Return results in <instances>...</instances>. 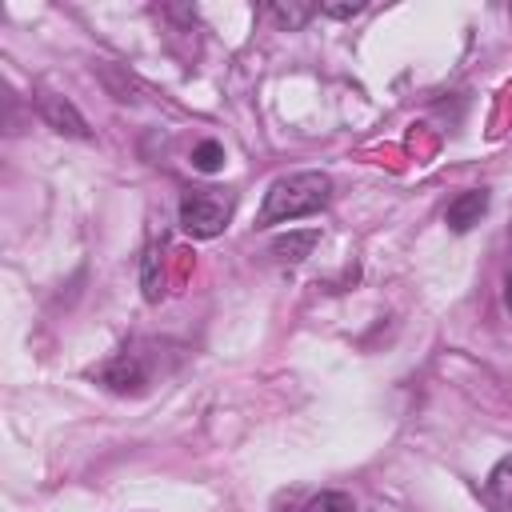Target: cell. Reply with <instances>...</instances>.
I'll use <instances>...</instances> for the list:
<instances>
[{"instance_id":"277c9868","label":"cell","mask_w":512,"mask_h":512,"mask_svg":"<svg viewBox=\"0 0 512 512\" xmlns=\"http://www.w3.org/2000/svg\"><path fill=\"white\" fill-rule=\"evenodd\" d=\"M40 116H44L56 132L76 136V140H88V124H84V116H80L64 96H40Z\"/></svg>"},{"instance_id":"ba28073f","label":"cell","mask_w":512,"mask_h":512,"mask_svg":"<svg viewBox=\"0 0 512 512\" xmlns=\"http://www.w3.org/2000/svg\"><path fill=\"white\" fill-rule=\"evenodd\" d=\"M320 8L316 4H300V0H276V4H268V16L280 24V28H288V32H296V28H304L312 16H316Z\"/></svg>"},{"instance_id":"7a4b0ae2","label":"cell","mask_w":512,"mask_h":512,"mask_svg":"<svg viewBox=\"0 0 512 512\" xmlns=\"http://www.w3.org/2000/svg\"><path fill=\"white\" fill-rule=\"evenodd\" d=\"M232 208H236V200L228 188H192L180 200V228L196 240H212L228 228Z\"/></svg>"},{"instance_id":"5b68a950","label":"cell","mask_w":512,"mask_h":512,"mask_svg":"<svg viewBox=\"0 0 512 512\" xmlns=\"http://www.w3.org/2000/svg\"><path fill=\"white\" fill-rule=\"evenodd\" d=\"M484 212H488V192H484V188H472V192H460V196L448 204L444 220H448L452 232H468L472 224H480Z\"/></svg>"},{"instance_id":"4fadbf2b","label":"cell","mask_w":512,"mask_h":512,"mask_svg":"<svg viewBox=\"0 0 512 512\" xmlns=\"http://www.w3.org/2000/svg\"><path fill=\"white\" fill-rule=\"evenodd\" d=\"M508 240H512V228H508Z\"/></svg>"},{"instance_id":"3957f363","label":"cell","mask_w":512,"mask_h":512,"mask_svg":"<svg viewBox=\"0 0 512 512\" xmlns=\"http://www.w3.org/2000/svg\"><path fill=\"white\" fill-rule=\"evenodd\" d=\"M100 384L112 388V392H140L148 384V368L140 360V352H116L104 368H100Z\"/></svg>"},{"instance_id":"7c38bea8","label":"cell","mask_w":512,"mask_h":512,"mask_svg":"<svg viewBox=\"0 0 512 512\" xmlns=\"http://www.w3.org/2000/svg\"><path fill=\"white\" fill-rule=\"evenodd\" d=\"M504 304H508V308H512V272H508V276H504Z\"/></svg>"},{"instance_id":"8fae6325","label":"cell","mask_w":512,"mask_h":512,"mask_svg":"<svg viewBox=\"0 0 512 512\" xmlns=\"http://www.w3.org/2000/svg\"><path fill=\"white\" fill-rule=\"evenodd\" d=\"M364 12V0H352V4H320V16H332V20H348V16H360Z\"/></svg>"},{"instance_id":"52a82bcc","label":"cell","mask_w":512,"mask_h":512,"mask_svg":"<svg viewBox=\"0 0 512 512\" xmlns=\"http://www.w3.org/2000/svg\"><path fill=\"white\" fill-rule=\"evenodd\" d=\"M488 504L496 512H512V456H504L492 472H488Z\"/></svg>"},{"instance_id":"6da1fadb","label":"cell","mask_w":512,"mask_h":512,"mask_svg":"<svg viewBox=\"0 0 512 512\" xmlns=\"http://www.w3.org/2000/svg\"><path fill=\"white\" fill-rule=\"evenodd\" d=\"M328 200H332V180L324 172H292V176H280L264 192V204L256 212V228H272V224H288V220L312 216Z\"/></svg>"},{"instance_id":"9c48e42d","label":"cell","mask_w":512,"mask_h":512,"mask_svg":"<svg viewBox=\"0 0 512 512\" xmlns=\"http://www.w3.org/2000/svg\"><path fill=\"white\" fill-rule=\"evenodd\" d=\"M300 512H356V500L348 492H316Z\"/></svg>"},{"instance_id":"8992f818","label":"cell","mask_w":512,"mask_h":512,"mask_svg":"<svg viewBox=\"0 0 512 512\" xmlns=\"http://www.w3.org/2000/svg\"><path fill=\"white\" fill-rule=\"evenodd\" d=\"M316 244H320V232H316V228H304V232H288V236L272 240V256H276L280 264H296V260H304V256H308Z\"/></svg>"},{"instance_id":"30bf717a","label":"cell","mask_w":512,"mask_h":512,"mask_svg":"<svg viewBox=\"0 0 512 512\" xmlns=\"http://www.w3.org/2000/svg\"><path fill=\"white\" fill-rule=\"evenodd\" d=\"M224 164V144H216V140H200L196 148H192V168H200V172H216Z\"/></svg>"}]
</instances>
